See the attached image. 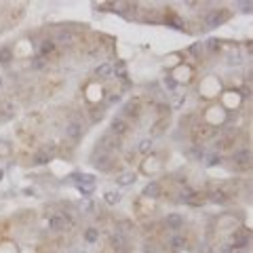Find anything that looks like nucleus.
I'll use <instances>...</instances> for the list:
<instances>
[{
  "mask_svg": "<svg viewBox=\"0 0 253 253\" xmlns=\"http://www.w3.org/2000/svg\"><path fill=\"white\" fill-rule=\"evenodd\" d=\"M97 238H99V232H97V228H86V230H84V241L89 243V245L97 243Z\"/></svg>",
  "mask_w": 253,
  "mask_h": 253,
  "instance_id": "obj_32",
  "label": "nucleus"
},
{
  "mask_svg": "<svg viewBox=\"0 0 253 253\" xmlns=\"http://www.w3.org/2000/svg\"><path fill=\"white\" fill-rule=\"evenodd\" d=\"M203 46L209 53H217V51H222V41H217V38H209L207 42H203Z\"/></svg>",
  "mask_w": 253,
  "mask_h": 253,
  "instance_id": "obj_28",
  "label": "nucleus"
},
{
  "mask_svg": "<svg viewBox=\"0 0 253 253\" xmlns=\"http://www.w3.org/2000/svg\"><path fill=\"white\" fill-rule=\"evenodd\" d=\"M65 135H68L72 142H78L84 135V125L81 121H70L68 126H65Z\"/></svg>",
  "mask_w": 253,
  "mask_h": 253,
  "instance_id": "obj_7",
  "label": "nucleus"
},
{
  "mask_svg": "<svg viewBox=\"0 0 253 253\" xmlns=\"http://www.w3.org/2000/svg\"><path fill=\"white\" fill-rule=\"evenodd\" d=\"M13 59V51H11V46H2L0 49V65H6Z\"/></svg>",
  "mask_w": 253,
  "mask_h": 253,
  "instance_id": "obj_30",
  "label": "nucleus"
},
{
  "mask_svg": "<svg viewBox=\"0 0 253 253\" xmlns=\"http://www.w3.org/2000/svg\"><path fill=\"white\" fill-rule=\"evenodd\" d=\"M129 131H131V126H129V123H126L123 116H114V118H112V123H110V133H112V135L123 137Z\"/></svg>",
  "mask_w": 253,
  "mask_h": 253,
  "instance_id": "obj_6",
  "label": "nucleus"
},
{
  "mask_svg": "<svg viewBox=\"0 0 253 253\" xmlns=\"http://www.w3.org/2000/svg\"><path fill=\"white\" fill-rule=\"evenodd\" d=\"M232 247L234 249H243V247H247L249 245V232L247 230H238L236 234H234V238H232Z\"/></svg>",
  "mask_w": 253,
  "mask_h": 253,
  "instance_id": "obj_14",
  "label": "nucleus"
},
{
  "mask_svg": "<svg viewBox=\"0 0 253 253\" xmlns=\"http://www.w3.org/2000/svg\"><path fill=\"white\" fill-rule=\"evenodd\" d=\"M112 72H114V65H112L110 62H104L95 68V78H110Z\"/></svg>",
  "mask_w": 253,
  "mask_h": 253,
  "instance_id": "obj_17",
  "label": "nucleus"
},
{
  "mask_svg": "<svg viewBox=\"0 0 253 253\" xmlns=\"http://www.w3.org/2000/svg\"><path fill=\"white\" fill-rule=\"evenodd\" d=\"M171 121H169V118L167 116H163L161 118V121H158L154 126H152V129H150V133H152V137H158V135H163V133L165 131H167V125H169Z\"/></svg>",
  "mask_w": 253,
  "mask_h": 253,
  "instance_id": "obj_20",
  "label": "nucleus"
},
{
  "mask_svg": "<svg viewBox=\"0 0 253 253\" xmlns=\"http://www.w3.org/2000/svg\"><path fill=\"white\" fill-rule=\"evenodd\" d=\"M4 110V114H0V118H11V116H15V110H17V105H15V102L13 99H4L2 104H0V112Z\"/></svg>",
  "mask_w": 253,
  "mask_h": 253,
  "instance_id": "obj_16",
  "label": "nucleus"
},
{
  "mask_svg": "<svg viewBox=\"0 0 253 253\" xmlns=\"http://www.w3.org/2000/svg\"><path fill=\"white\" fill-rule=\"evenodd\" d=\"M165 83H167V86H169V89H175V81H173V78H167V81H165Z\"/></svg>",
  "mask_w": 253,
  "mask_h": 253,
  "instance_id": "obj_40",
  "label": "nucleus"
},
{
  "mask_svg": "<svg viewBox=\"0 0 253 253\" xmlns=\"http://www.w3.org/2000/svg\"><path fill=\"white\" fill-rule=\"evenodd\" d=\"M70 222L65 219V215H51L49 217V228L53 232H65V230H70Z\"/></svg>",
  "mask_w": 253,
  "mask_h": 253,
  "instance_id": "obj_9",
  "label": "nucleus"
},
{
  "mask_svg": "<svg viewBox=\"0 0 253 253\" xmlns=\"http://www.w3.org/2000/svg\"><path fill=\"white\" fill-rule=\"evenodd\" d=\"M123 148V137H116V135H112V133H104L102 137H99V144H97V150H102L105 152V154H110V152H114V150H121Z\"/></svg>",
  "mask_w": 253,
  "mask_h": 253,
  "instance_id": "obj_1",
  "label": "nucleus"
},
{
  "mask_svg": "<svg viewBox=\"0 0 253 253\" xmlns=\"http://www.w3.org/2000/svg\"><path fill=\"white\" fill-rule=\"evenodd\" d=\"M104 201L108 205H118L123 201V194L118 190H110V192H105V194H104Z\"/></svg>",
  "mask_w": 253,
  "mask_h": 253,
  "instance_id": "obj_24",
  "label": "nucleus"
},
{
  "mask_svg": "<svg viewBox=\"0 0 253 253\" xmlns=\"http://www.w3.org/2000/svg\"><path fill=\"white\" fill-rule=\"evenodd\" d=\"M161 194H163L161 182H150V184L144 188V198H158Z\"/></svg>",
  "mask_w": 253,
  "mask_h": 253,
  "instance_id": "obj_15",
  "label": "nucleus"
},
{
  "mask_svg": "<svg viewBox=\"0 0 253 253\" xmlns=\"http://www.w3.org/2000/svg\"><path fill=\"white\" fill-rule=\"evenodd\" d=\"M188 53H190V55H194V57H201L203 53H205V46H203V42H194V44H192L190 49H188Z\"/></svg>",
  "mask_w": 253,
  "mask_h": 253,
  "instance_id": "obj_35",
  "label": "nucleus"
},
{
  "mask_svg": "<svg viewBox=\"0 0 253 253\" xmlns=\"http://www.w3.org/2000/svg\"><path fill=\"white\" fill-rule=\"evenodd\" d=\"M0 89H2V78H0Z\"/></svg>",
  "mask_w": 253,
  "mask_h": 253,
  "instance_id": "obj_42",
  "label": "nucleus"
},
{
  "mask_svg": "<svg viewBox=\"0 0 253 253\" xmlns=\"http://www.w3.org/2000/svg\"><path fill=\"white\" fill-rule=\"evenodd\" d=\"M144 253H161V245L156 241H148L144 245Z\"/></svg>",
  "mask_w": 253,
  "mask_h": 253,
  "instance_id": "obj_34",
  "label": "nucleus"
},
{
  "mask_svg": "<svg viewBox=\"0 0 253 253\" xmlns=\"http://www.w3.org/2000/svg\"><path fill=\"white\" fill-rule=\"evenodd\" d=\"M112 249L114 251H125L126 249V236H123V234H114L112 236Z\"/></svg>",
  "mask_w": 253,
  "mask_h": 253,
  "instance_id": "obj_22",
  "label": "nucleus"
},
{
  "mask_svg": "<svg viewBox=\"0 0 253 253\" xmlns=\"http://www.w3.org/2000/svg\"><path fill=\"white\" fill-rule=\"evenodd\" d=\"M186 245H188V238H186L184 234H173L169 238V243H167V247L171 253H177V251H182Z\"/></svg>",
  "mask_w": 253,
  "mask_h": 253,
  "instance_id": "obj_12",
  "label": "nucleus"
},
{
  "mask_svg": "<svg viewBox=\"0 0 253 253\" xmlns=\"http://www.w3.org/2000/svg\"><path fill=\"white\" fill-rule=\"evenodd\" d=\"M203 161H205V165H207V167H215V165H219V163L224 161V156H222V154H209V156L205 154Z\"/></svg>",
  "mask_w": 253,
  "mask_h": 253,
  "instance_id": "obj_31",
  "label": "nucleus"
},
{
  "mask_svg": "<svg viewBox=\"0 0 253 253\" xmlns=\"http://www.w3.org/2000/svg\"><path fill=\"white\" fill-rule=\"evenodd\" d=\"M2 177H4V171H2V169H0V179H2Z\"/></svg>",
  "mask_w": 253,
  "mask_h": 253,
  "instance_id": "obj_41",
  "label": "nucleus"
},
{
  "mask_svg": "<svg viewBox=\"0 0 253 253\" xmlns=\"http://www.w3.org/2000/svg\"><path fill=\"white\" fill-rule=\"evenodd\" d=\"M53 51H55V42H53L51 38H44V41L38 42V57H44Z\"/></svg>",
  "mask_w": 253,
  "mask_h": 253,
  "instance_id": "obj_18",
  "label": "nucleus"
},
{
  "mask_svg": "<svg viewBox=\"0 0 253 253\" xmlns=\"http://www.w3.org/2000/svg\"><path fill=\"white\" fill-rule=\"evenodd\" d=\"M105 114V110H102V108H95V110H91V121L93 123H97L99 118H102Z\"/></svg>",
  "mask_w": 253,
  "mask_h": 253,
  "instance_id": "obj_36",
  "label": "nucleus"
},
{
  "mask_svg": "<svg viewBox=\"0 0 253 253\" xmlns=\"http://www.w3.org/2000/svg\"><path fill=\"white\" fill-rule=\"evenodd\" d=\"M53 152H55V148H51V146H44V148H41L34 154V158H32V163L34 165H49L53 161Z\"/></svg>",
  "mask_w": 253,
  "mask_h": 253,
  "instance_id": "obj_8",
  "label": "nucleus"
},
{
  "mask_svg": "<svg viewBox=\"0 0 253 253\" xmlns=\"http://www.w3.org/2000/svg\"><path fill=\"white\" fill-rule=\"evenodd\" d=\"M232 163H234L238 169H247L249 165H251V150L249 148L234 150V154H232Z\"/></svg>",
  "mask_w": 253,
  "mask_h": 253,
  "instance_id": "obj_4",
  "label": "nucleus"
},
{
  "mask_svg": "<svg viewBox=\"0 0 253 253\" xmlns=\"http://www.w3.org/2000/svg\"><path fill=\"white\" fill-rule=\"evenodd\" d=\"M78 190H81L84 196H89V194H93V190H95V184H91V186H78Z\"/></svg>",
  "mask_w": 253,
  "mask_h": 253,
  "instance_id": "obj_37",
  "label": "nucleus"
},
{
  "mask_svg": "<svg viewBox=\"0 0 253 253\" xmlns=\"http://www.w3.org/2000/svg\"><path fill=\"white\" fill-rule=\"evenodd\" d=\"M152 148H154V142H152L150 137H146V139H142V142H139V146L135 148V152H139V154H150Z\"/></svg>",
  "mask_w": 253,
  "mask_h": 253,
  "instance_id": "obj_23",
  "label": "nucleus"
},
{
  "mask_svg": "<svg viewBox=\"0 0 253 253\" xmlns=\"http://www.w3.org/2000/svg\"><path fill=\"white\" fill-rule=\"evenodd\" d=\"M194 194H196L194 188H184L182 192H179V198H177V201H179V203H190L192 198H194Z\"/></svg>",
  "mask_w": 253,
  "mask_h": 253,
  "instance_id": "obj_29",
  "label": "nucleus"
},
{
  "mask_svg": "<svg viewBox=\"0 0 253 253\" xmlns=\"http://www.w3.org/2000/svg\"><path fill=\"white\" fill-rule=\"evenodd\" d=\"M121 253H129V249H125V251H121Z\"/></svg>",
  "mask_w": 253,
  "mask_h": 253,
  "instance_id": "obj_43",
  "label": "nucleus"
},
{
  "mask_svg": "<svg viewBox=\"0 0 253 253\" xmlns=\"http://www.w3.org/2000/svg\"><path fill=\"white\" fill-rule=\"evenodd\" d=\"M72 179H74L78 186H91V184H95V177H93V175H83V173L72 175Z\"/></svg>",
  "mask_w": 253,
  "mask_h": 253,
  "instance_id": "obj_27",
  "label": "nucleus"
},
{
  "mask_svg": "<svg viewBox=\"0 0 253 253\" xmlns=\"http://www.w3.org/2000/svg\"><path fill=\"white\" fill-rule=\"evenodd\" d=\"M213 135H215V126H211V125H198V126H194V131H192V139H194L196 144H201Z\"/></svg>",
  "mask_w": 253,
  "mask_h": 253,
  "instance_id": "obj_5",
  "label": "nucleus"
},
{
  "mask_svg": "<svg viewBox=\"0 0 253 253\" xmlns=\"http://www.w3.org/2000/svg\"><path fill=\"white\" fill-rule=\"evenodd\" d=\"M116 74L121 76V78H125V76H126V68H125V63H123V62L116 65Z\"/></svg>",
  "mask_w": 253,
  "mask_h": 253,
  "instance_id": "obj_38",
  "label": "nucleus"
},
{
  "mask_svg": "<svg viewBox=\"0 0 253 253\" xmlns=\"http://www.w3.org/2000/svg\"><path fill=\"white\" fill-rule=\"evenodd\" d=\"M167 23H169V28H177V30H184V21L179 19L175 13H171V15L167 17Z\"/></svg>",
  "mask_w": 253,
  "mask_h": 253,
  "instance_id": "obj_33",
  "label": "nucleus"
},
{
  "mask_svg": "<svg viewBox=\"0 0 253 253\" xmlns=\"http://www.w3.org/2000/svg\"><path fill=\"white\" fill-rule=\"evenodd\" d=\"M93 167L99 169V171H110L112 167H114V161H112L110 154H105V152L102 150H95V154H93Z\"/></svg>",
  "mask_w": 253,
  "mask_h": 253,
  "instance_id": "obj_3",
  "label": "nucleus"
},
{
  "mask_svg": "<svg viewBox=\"0 0 253 253\" xmlns=\"http://www.w3.org/2000/svg\"><path fill=\"white\" fill-rule=\"evenodd\" d=\"M139 114H142V105H139L137 99H131V102H126L123 105V118L126 121V118H139Z\"/></svg>",
  "mask_w": 253,
  "mask_h": 253,
  "instance_id": "obj_10",
  "label": "nucleus"
},
{
  "mask_svg": "<svg viewBox=\"0 0 253 253\" xmlns=\"http://www.w3.org/2000/svg\"><path fill=\"white\" fill-rule=\"evenodd\" d=\"M184 222H186V219L179 215V213H169V215L165 217V226H167L169 230H173V232L182 230L184 228Z\"/></svg>",
  "mask_w": 253,
  "mask_h": 253,
  "instance_id": "obj_11",
  "label": "nucleus"
},
{
  "mask_svg": "<svg viewBox=\"0 0 253 253\" xmlns=\"http://www.w3.org/2000/svg\"><path fill=\"white\" fill-rule=\"evenodd\" d=\"M230 17V11L228 9H211L207 15H205V28H217V25H222L226 19Z\"/></svg>",
  "mask_w": 253,
  "mask_h": 253,
  "instance_id": "obj_2",
  "label": "nucleus"
},
{
  "mask_svg": "<svg viewBox=\"0 0 253 253\" xmlns=\"http://www.w3.org/2000/svg\"><path fill=\"white\" fill-rule=\"evenodd\" d=\"M135 173H131V171H126V173H121V175L116 177V182H118V186H131L133 182H135Z\"/></svg>",
  "mask_w": 253,
  "mask_h": 253,
  "instance_id": "obj_26",
  "label": "nucleus"
},
{
  "mask_svg": "<svg viewBox=\"0 0 253 253\" xmlns=\"http://www.w3.org/2000/svg\"><path fill=\"white\" fill-rule=\"evenodd\" d=\"M74 253H81V251H74Z\"/></svg>",
  "mask_w": 253,
  "mask_h": 253,
  "instance_id": "obj_44",
  "label": "nucleus"
},
{
  "mask_svg": "<svg viewBox=\"0 0 253 253\" xmlns=\"http://www.w3.org/2000/svg\"><path fill=\"white\" fill-rule=\"evenodd\" d=\"M232 144H234V135H232V133H224V135L215 142V148L217 150H228V148H232Z\"/></svg>",
  "mask_w": 253,
  "mask_h": 253,
  "instance_id": "obj_19",
  "label": "nucleus"
},
{
  "mask_svg": "<svg viewBox=\"0 0 253 253\" xmlns=\"http://www.w3.org/2000/svg\"><path fill=\"white\" fill-rule=\"evenodd\" d=\"M42 65H44V57H38L34 62V68H42Z\"/></svg>",
  "mask_w": 253,
  "mask_h": 253,
  "instance_id": "obj_39",
  "label": "nucleus"
},
{
  "mask_svg": "<svg viewBox=\"0 0 253 253\" xmlns=\"http://www.w3.org/2000/svg\"><path fill=\"white\" fill-rule=\"evenodd\" d=\"M230 192H226L224 188L222 190H213V192H207V198L211 203H215V205H224V203H228L230 201Z\"/></svg>",
  "mask_w": 253,
  "mask_h": 253,
  "instance_id": "obj_13",
  "label": "nucleus"
},
{
  "mask_svg": "<svg viewBox=\"0 0 253 253\" xmlns=\"http://www.w3.org/2000/svg\"><path fill=\"white\" fill-rule=\"evenodd\" d=\"M186 156H188L190 161L198 163V161H203V158H205V150H203V148H198V146H192V148L186 150Z\"/></svg>",
  "mask_w": 253,
  "mask_h": 253,
  "instance_id": "obj_21",
  "label": "nucleus"
},
{
  "mask_svg": "<svg viewBox=\"0 0 253 253\" xmlns=\"http://www.w3.org/2000/svg\"><path fill=\"white\" fill-rule=\"evenodd\" d=\"M53 42H59V44H70L72 42V32L70 30H59L55 34V41Z\"/></svg>",
  "mask_w": 253,
  "mask_h": 253,
  "instance_id": "obj_25",
  "label": "nucleus"
}]
</instances>
